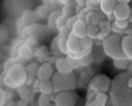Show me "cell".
<instances>
[{
    "instance_id": "6da1fadb",
    "label": "cell",
    "mask_w": 132,
    "mask_h": 106,
    "mask_svg": "<svg viewBox=\"0 0 132 106\" xmlns=\"http://www.w3.org/2000/svg\"><path fill=\"white\" fill-rule=\"evenodd\" d=\"M121 40L122 38H120L119 34H109V37L103 40V50L105 55L110 56L114 60H125L127 59L121 46Z\"/></svg>"
},
{
    "instance_id": "7a4b0ae2",
    "label": "cell",
    "mask_w": 132,
    "mask_h": 106,
    "mask_svg": "<svg viewBox=\"0 0 132 106\" xmlns=\"http://www.w3.org/2000/svg\"><path fill=\"white\" fill-rule=\"evenodd\" d=\"M6 76L9 77L12 82L15 83V85L19 88L22 87L27 82V72H26V67H23L21 64H16L6 72Z\"/></svg>"
},
{
    "instance_id": "3957f363",
    "label": "cell",
    "mask_w": 132,
    "mask_h": 106,
    "mask_svg": "<svg viewBox=\"0 0 132 106\" xmlns=\"http://www.w3.org/2000/svg\"><path fill=\"white\" fill-rule=\"evenodd\" d=\"M77 102V95L73 92H60L56 94L55 105L56 106H75Z\"/></svg>"
},
{
    "instance_id": "277c9868",
    "label": "cell",
    "mask_w": 132,
    "mask_h": 106,
    "mask_svg": "<svg viewBox=\"0 0 132 106\" xmlns=\"http://www.w3.org/2000/svg\"><path fill=\"white\" fill-rule=\"evenodd\" d=\"M110 79L106 77V76H97L94 79H93V82L90 84V87L93 88V90L95 93H106L109 90V88H110Z\"/></svg>"
},
{
    "instance_id": "5b68a950",
    "label": "cell",
    "mask_w": 132,
    "mask_h": 106,
    "mask_svg": "<svg viewBox=\"0 0 132 106\" xmlns=\"http://www.w3.org/2000/svg\"><path fill=\"white\" fill-rule=\"evenodd\" d=\"M119 4L115 7L114 11V17L115 20H128L131 16V9L128 6V0L125 1H118Z\"/></svg>"
},
{
    "instance_id": "8992f818",
    "label": "cell",
    "mask_w": 132,
    "mask_h": 106,
    "mask_svg": "<svg viewBox=\"0 0 132 106\" xmlns=\"http://www.w3.org/2000/svg\"><path fill=\"white\" fill-rule=\"evenodd\" d=\"M52 77H54V69L52 65L49 62H44L40 65V67L38 69L37 78L39 81H50Z\"/></svg>"
},
{
    "instance_id": "52a82bcc",
    "label": "cell",
    "mask_w": 132,
    "mask_h": 106,
    "mask_svg": "<svg viewBox=\"0 0 132 106\" xmlns=\"http://www.w3.org/2000/svg\"><path fill=\"white\" fill-rule=\"evenodd\" d=\"M67 50H69V55H76L77 52H80L82 50V48H81V39L73 36L72 32L71 34L67 38Z\"/></svg>"
},
{
    "instance_id": "ba28073f",
    "label": "cell",
    "mask_w": 132,
    "mask_h": 106,
    "mask_svg": "<svg viewBox=\"0 0 132 106\" xmlns=\"http://www.w3.org/2000/svg\"><path fill=\"white\" fill-rule=\"evenodd\" d=\"M55 68H56L57 73L60 74H70L72 73L73 68L70 66L69 61H67V57H57L56 61H55Z\"/></svg>"
},
{
    "instance_id": "9c48e42d",
    "label": "cell",
    "mask_w": 132,
    "mask_h": 106,
    "mask_svg": "<svg viewBox=\"0 0 132 106\" xmlns=\"http://www.w3.org/2000/svg\"><path fill=\"white\" fill-rule=\"evenodd\" d=\"M40 67V65H38L37 62H32L26 67V72H27V82L26 85H32L34 84L36 79H37V74H38V69Z\"/></svg>"
},
{
    "instance_id": "30bf717a",
    "label": "cell",
    "mask_w": 132,
    "mask_h": 106,
    "mask_svg": "<svg viewBox=\"0 0 132 106\" xmlns=\"http://www.w3.org/2000/svg\"><path fill=\"white\" fill-rule=\"evenodd\" d=\"M87 31H88V24L86 23L85 20H78L76 24L72 28V34L76 36L78 39H82V38L87 37Z\"/></svg>"
},
{
    "instance_id": "8fae6325",
    "label": "cell",
    "mask_w": 132,
    "mask_h": 106,
    "mask_svg": "<svg viewBox=\"0 0 132 106\" xmlns=\"http://www.w3.org/2000/svg\"><path fill=\"white\" fill-rule=\"evenodd\" d=\"M116 5H118V1H115V0H102V1H99V7L102 10V12L106 16L114 15Z\"/></svg>"
},
{
    "instance_id": "7c38bea8",
    "label": "cell",
    "mask_w": 132,
    "mask_h": 106,
    "mask_svg": "<svg viewBox=\"0 0 132 106\" xmlns=\"http://www.w3.org/2000/svg\"><path fill=\"white\" fill-rule=\"evenodd\" d=\"M121 46H122V50L125 52L126 57L128 60L132 61V31H131V34H127V36L122 37Z\"/></svg>"
},
{
    "instance_id": "4fadbf2b",
    "label": "cell",
    "mask_w": 132,
    "mask_h": 106,
    "mask_svg": "<svg viewBox=\"0 0 132 106\" xmlns=\"http://www.w3.org/2000/svg\"><path fill=\"white\" fill-rule=\"evenodd\" d=\"M17 92H19V95L22 100H26V101L31 102L32 101V98L34 96V92L33 89L28 87V85H22V87H19L17 88Z\"/></svg>"
},
{
    "instance_id": "5bb4252c",
    "label": "cell",
    "mask_w": 132,
    "mask_h": 106,
    "mask_svg": "<svg viewBox=\"0 0 132 106\" xmlns=\"http://www.w3.org/2000/svg\"><path fill=\"white\" fill-rule=\"evenodd\" d=\"M38 90L43 95H52L54 93V85H53L52 81H40Z\"/></svg>"
},
{
    "instance_id": "9a60e30c",
    "label": "cell",
    "mask_w": 132,
    "mask_h": 106,
    "mask_svg": "<svg viewBox=\"0 0 132 106\" xmlns=\"http://www.w3.org/2000/svg\"><path fill=\"white\" fill-rule=\"evenodd\" d=\"M86 23L88 24V26H98L100 22H103L102 20H100V16L97 11H90V12H87L86 15V19H85Z\"/></svg>"
},
{
    "instance_id": "2e32d148",
    "label": "cell",
    "mask_w": 132,
    "mask_h": 106,
    "mask_svg": "<svg viewBox=\"0 0 132 106\" xmlns=\"http://www.w3.org/2000/svg\"><path fill=\"white\" fill-rule=\"evenodd\" d=\"M62 16V11L60 10H55V11H52L49 14V17H48V27L49 28H56L57 21Z\"/></svg>"
},
{
    "instance_id": "e0dca14e",
    "label": "cell",
    "mask_w": 132,
    "mask_h": 106,
    "mask_svg": "<svg viewBox=\"0 0 132 106\" xmlns=\"http://www.w3.org/2000/svg\"><path fill=\"white\" fill-rule=\"evenodd\" d=\"M19 55L23 59V60H31L33 56V51L29 48L28 44H23V45L20 46L19 49Z\"/></svg>"
},
{
    "instance_id": "ac0fdd59",
    "label": "cell",
    "mask_w": 132,
    "mask_h": 106,
    "mask_svg": "<svg viewBox=\"0 0 132 106\" xmlns=\"http://www.w3.org/2000/svg\"><path fill=\"white\" fill-rule=\"evenodd\" d=\"M67 38L69 36H61L59 34V48L62 55H69V50H67Z\"/></svg>"
},
{
    "instance_id": "d6986e66",
    "label": "cell",
    "mask_w": 132,
    "mask_h": 106,
    "mask_svg": "<svg viewBox=\"0 0 132 106\" xmlns=\"http://www.w3.org/2000/svg\"><path fill=\"white\" fill-rule=\"evenodd\" d=\"M37 104H38V106H56L55 102L52 101V99H50L49 95H43V94L39 95Z\"/></svg>"
},
{
    "instance_id": "ffe728a7",
    "label": "cell",
    "mask_w": 132,
    "mask_h": 106,
    "mask_svg": "<svg viewBox=\"0 0 132 106\" xmlns=\"http://www.w3.org/2000/svg\"><path fill=\"white\" fill-rule=\"evenodd\" d=\"M113 65L115 68L118 69H127L128 66H130V60L128 59H125V60H114L113 61Z\"/></svg>"
},
{
    "instance_id": "44dd1931",
    "label": "cell",
    "mask_w": 132,
    "mask_h": 106,
    "mask_svg": "<svg viewBox=\"0 0 132 106\" xmlns=\"http://www.w3.org/2000/svg\"><path fill=\"white\" fill-rule=\"evenodd\" d=\"M99 32H100V29H99L98 26H88V31H87V37H89L90 39H98V36H99Z\"/></svg>"
},
{
    "instance_id": "7402d4cb",
    "label": "cell",
    "mask_w": 132,
    "mask_h": 106,
    "mask_svg": "<svg viewBox=\"0 0 132 106\" xmlns=\"http://www.w3.org/2000/svg\"><path fill=\"white\" fill-rule=\"evenodd\" d=\"M93 45H94V40L90 39L89 37H86L81 39V48H82V50H90Z\"/></svg>"
},
{
    "instance_id": "603a6c76",
    "label": "cell",
    "mask_w": 132,
    "mask_h": 106,
    "mask_svg": "<svg viewBox=\"0 0 132 106\" xmlns=\"http://www.w3.org/2000/svg\"><path fill=\"white\" fill-rule=\"evenodd\" d=\"M94 100L99 106H105L108 102V95H106V93H97Z\"/></svg>"
},
{
    "instance_id": "cb8c5ba5",
    "label": "cell",
    "mask_w": 132,
    "mask_h": 106,
    "mask_svg": "<svg viewBox=\"0 0 132 106\" xmlns=\"http://www.w3.org/2000/svg\"><path fill=\"white\" fill-rule=\"evenodd\" d=\"M93 61H94V54H93V51H90L89 54H87L82 59H80V64L81 66H89Z\"/></svg>"
},
{
    "instance_id": "d4e9b609",
    "label": "cell",
    "mask_w": 132,
    "mask_h": 106,
    "mask_svg": "<svg viewBox=\"0 0 132 106\" xmlns=\"http://www.w3.org/2000/svg\"><path fill=\"white\" fill-rule=\"evenodd\" d=\"M52 51L54 52V54H55V55H62L61 51H60V48H59V36L53 39V43H52Z\"/></svg>"
},
{
    "instance_id": "484cf974",
    "label": "cell",
    "mask_w": 132,
    "mask_h": 106,
    "mask_svg": "<svg viewBox=\"0 0 132 106\" xmlns=\"http://www.w3.org/2000/svg\"><path fill=\"white\" fill-rule=\"evenodd\" d=\"M128 23H130L128 20H115V21H114V24H115L118 28H120L121 31L125 29V28H127Z\"/></svg>"
},
{
    "instance_id": "4316f807",
    "label": "cell",
    "mask_w": 132,
    "mask_h": 106,
    "mask_svg": "<svg viewBox=\"0 0 132 106\" xmlns=\"http://www.w3.org/2000/svg\"><path fill=\"white\" fill-rule=\"evenodd\" d=\"M67 57V61H69V64H70V66L72 67L73 69L78 68V67H81V64H80V60H77V59H75V57H71V56H66Z\"/></svg>"
},
{
    "instance_id": "83f0119b",
    "label": "cell",
    "mask_w": 132,
    "mask_h": 106,
    "mask_svg": "<svg viewBox=\"0 0 132 106\" xmlns=\"http://www.w3.org/2000/svg\"><path fill=\"white\" fill-rule=\"evenodd\" d=\"M78 21V16H72V17H69V20H67V22H66V26L69 27V29H71V32H72V28H73V26L76 24V22Z\"/></svg>"
},
{
    "instance_id": "f1b7e54d",
    "label": "cell",
    "mask_w": 132,
    "mask_h": 106,
    "mask_svg": "<svg viewBox=\"0 0 132 106\" xmlns=\"http://www.w3.org/2000/svg\"><path fill=\"white\" fill-rule=\"evenodd\" d=\"M4 83L6 84V85H9V87H11V88H16V85H15V83H14V82H12V81H11V79L9 78V77H7V76H6V77H5V78H4Z\"/></svg>"
},
{
    "instance_id": "f546056e",
    "label": "cell",
    "mask_w": 132,
    "mask_h": 106,
    "mask_svg": "<svg viewBox=\"0 0 132 106\" xmlns=\"http://www.w3.org/2000/svg\"><path fill=\"white\" fill-rule=\"evenodd\" d=\"M17 106H29V102L26 101V100L20 99V100H17Z\"/></svg>"
},
{
    "instance_id": "4dcf8cb0",
    "label": "cell",
    "mask_w": 132,
    "mask_h": 106,
    "mask_svg": "<svg viewBox=\"0 0 132 106\" xmlns=\"http://www.w3.org/2000/svg\"><path fill=\"white\" fill-rule=\"evenodd\" d=\"M4 106H17V101H15V100L11 99V100H9V101L6 102Z\"/></svg>"
},
{
    "instance_id": "1f68e13d",
    "label": "cell",
    "mask_w": 132,
    "mask_h": 106,
    "mask_svg": "<svg viewBox=\"0 0 132 106\" xmlns=\"http://www.w3.org/2000/svg\"><path fill=\"white\" fill-rule=\"evenodd\" d=\"M86 106H99V105L97 104V101H95V100H89V101H87Z\"/></svg>"
},
{
    "instance_id": "d6a6232c",
    "label": "cell",
    "mask_w": 132,
    "mask_h": 106,
    "mask_svg": "<svg viewBox=\"0 0 132 106\" xmlns=\"http://www.w3.org/2000/svg\"><path fill=\"white\" fill-rule=\"evenodd\" d=\"M127 85L130 88H132V77H130V78H128V81H127Z\"/></svg>"
},
{
    "instance_id": "836d02e7",
    "label": "cell",
    "mask_w": 132,
    "mask_h": 106,
    "mask_svg": "<svg viewBox=\"0 0 132 106\" xmlns=\"http://www.w3.org/2000/svg\"><path fill=\"white\" fill-rule=\"evenodd\" d=\"M128 22L132 23V7H131V16H130V19H128Z\"/></svg>"
},
{
    "instance_id": "e575fe53",
    "label": "cell",
    "mask_w": 132,
    "mask_h": 106,
    "mask_svg": "<svg viewBox=\"0 0 132 106\" xmlns=\"http://www.w3.org/2000/svg\"><path fill=\"white\" fill-rule=\"evenodd\" d=\"M29 106H38V104H33V102H29Z\"/></svg>"
}]
</instances>
